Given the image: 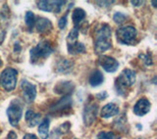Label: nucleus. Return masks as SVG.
Masks as SVG:
<instances>
[{
  "instance_id": "obj_1",
  "label": "nucleus",
  "mask_w": 157,
  "mask_h": 139,
  "mask_svg": "<svg viewBox=\"0 0 157 139\" xmlns=\"http://www.w3.org/2000/svg\"><path fill=\"white\" fill-rule=\"evenodd\" d=\"M93 42H94V44H93L94 51L98 54L105 52L106 50L111 48V28L109 24H99V27L95 29Z\"/></svg>"
},
{
  "instance_id": "obj_2",
  "label": "nucleus",
  "mask_w": 157,
  "mask_h": 139,
  "mask_svg": "<svg viewBox=\"0 0 157 139\" xmlns=\"http://www.w3.org/2000/svg\"><path fill=\"white\" fill-rule=\"evenodd\" d=\"M54 51L52 44L48 40H41L37 43L36 47L31 49L29 56H31V63L32 64H40L46 58H48Z\"/></svg>"
},
{
  "instance_id": "obj_3",
  "label": "nucleus",
  "mask_w": 157,
  "mask_h": 139,
  "mask_svg": "<svg viewBox=\"0 0 157 139\" xmlns=\"http://www.w3.org/2000/svg\"><path fill=\"white\" fill-rule=\"evenodd\" d=\"M136 82V73L130 69L123 70L120 76L115 81V87L119 95H125L127 89Z\"/></svg>"
},
{
  "instance_id": "obj_4",
  "label": "nucleus",
  "mask_w": 157,
  "mask_h": 139,
  "mask_svg": "<svg viewBox=\"0 0 157 139\" xmlns=\"http://www.w3.org/2000/svg\"><path fill=\"white\" fill-rule=\"evenodd\" d=\"M17 74L18 72L13 68H7L2 72L0 76V83L6 91L11 92L16 87Z\"/></svg>"
},
{
  "instance_id": "obj_5",
  "label": "nucleus",
  "mask_w": 157,
  "mask_h": 139,
  "mask_svg": "<svg viewBox=\"0 0 157 139\" xmlns=\"http://www.w3.org/2000/svg\"><path fill=\"white\" fill-rule=\"evenodd\" d=\"M136 29L132 26H126L118 28L116 31L117 40L121 44L134 45L135 38L136 37Z\"/></svg>"
},
{
  "instance_id": "obj_6",
  "label": "nucleus",
  "mask_w": 157,
  "mask_h": 139,
  "mask_svg": "<svg viewBox=\"0 0 157 139\" xmlns=\"http://www.w3.org/2000/svg\"><path fill=\"white\" fill-rule=\"evenodd\" d=\"M23 115V104L19 99L11 101L7 109V116L12 126H17Z\"/></svg>"
},
{
  "instance_id": "obj_7",
  "label": "nucleus",
  "mask_w": 157,
  "mask_h": 139,
  "mask_svg": "<svg viewBox=\"0 0 157 139\" xmlns=\"http://www.w3.org/2000/svg\"><path fill=\"white\" fill-rule=\"evenodd\" d=\"M98 112V106L94 102H90L83 108V113H82V118H83V123L86 126H91L94 122L96 115Z\"/></svg>"
},
{
  "instance_id": "obj_8",
  "label": "nucleus",
  "mask_w": 157,
  "mask_h": 139,
  "mask_svg": "<svg viewBox=\"0 0 157 139\" xmlns=\"http://www.w3.org/2000/svg\"><path fill=\"white\" fill-rule=\"evenodd\" d=\"M72 107V99L70 96H64L58 102L50 107V112L52 114H67Z\"/></svg>"
},
{
  "instance_id": "obj_9",
  "label": "nucleus",
  "mask_w": 157,
  "mask_h": 139,
  "mask_svg": "<svg viewBox=\"0 0 157 139\" xmlns=\"http://www.w3.org/2000/svg\"><path fill=\"white\" fill-rule=\"evenodd\" d=\"M21 89L24 95L25 101L28 103H32L36 97V87L32 82L28 81L27 79H22Z\"/></svg>"
},
{
  "instance_id": "obj_10",
  "label": "nucleus",
  "mask_w": 157,
  "mask_h": 139,
  "mask_svg": "<svg viewBox=\"0 0 157 139\" xmlns=\"http://www.w3.org/2000/svg\"><path fill=\"white\" fill-rule=\"evenodd\" d=\"M66 4V1H41L37 2V7L39 10H42L44 12H54L60 13L62 7Z\"/></svg>"
},
{
  "instance_id": "obj_11",
  "label": "nucleus",
  "mask_w": 157,
  "mask_h": 139,
  "mask_svg": "<svg viewBox=\"0 0 157 139\" xmlns=\"http://www.w3.org/2000/svg\"><path fill=\"white\" fill-rule=\"evenodd\" d=\"M98 63L107 73H115L119 68V63L115 58L102 55L98 59Z\"/></svg>"
},
{
  "instance_id": "obj_12",
  "label": "nucleus",
  "mask_w": 157,
  "mask_h": 139,
  "mask_svg": "<svg viewBox=\"0 0 157 139\" xmlns=\"http://www.w3.org/2000/svg\"><path fill=\"white\" fill-rule=\"evenodd\" d=\"M150 107H151V104L146 98H140V100L135 104L132 111H134L135 115L139 117H142L146 115V114L150 111Z\"/></svg>"
},
{
  "instance_id": "obj_13",
  "label": "nucleus",
  "mask_w": 157,
  "mask_h": 139,
  "mask_svg": "<svg viewBox=\"0 0 157 139\" xmlns=\"http://www.w3.org/2000/svg\"><path fill=\"white\" fill-rule=\"evenodd\" d=\"M34 27L36 28V32L39 33H46L52 31L53 26L51 22L49 21L47 18L44 17H38L36 19V23H34Z\"/></svg>"
},
{
  "instance_id": "obj_14",
  "label": "nucleus",
  "mask_w": 157,
  "mask_h": 139,
  "mask_svg": "<svg viewBox=\"0 0 157 139\" xmlns=\"http://www.w3.org/2000/svg\"><path fill=\"white\" fill-rule=\"evenodd\" d=\"M75 85L71 81H63L57 83V85L54 87V91L57 94H60L63 96H69L70 94H72Z\"/></svg>"
},
{
  "instance_id": "obj_15",
  "label": "nucleus",
  "mask_w": 157,
  "mask_h": 139,
  "mask_svg": "<svg viewBox=\"0 0 157 139\" xmlns=\"http://www.w3.org/2000/svg\"><path fill=\"white\" fill-rule=\"evenodd\" d=\"M119 114V107L114 103H108L103 106L100 111V116L103 118H109Z\"/></svg>"
},
{
  "instance_id": "obj_16",
  "label": "nucleus",
  "mask_w": 157,
  "mask_h": 139,
  "mask_svg": "<svg viewBox=\"0 0 157 139\" xmlns=\"http://www.w3.org/2000/svg\"><path fill=\"white\" fill-rule=\"evenodd\" d=\"M40 118H41L40 114L34 113L32 110H28L26 112V115H25V120H26L27 125L29 127H34L36 126H37Z\"/></svg>"
},
{
  "instance_id": "obj_17",
  "label": "nucleus",
  "mask_w": 157,
  "mask_h": 139,
  "mask_svg": "<svg viewBox=\"0 0 157 139\" xmlns=\"http://www.w3.org/2000/svg\"><path fill=\"white\" fill-rule=\"evenodd\" d=\"M86 11L82 8H76L75 10L73 11L72 14V20H73V23H74V26L75 28H78V26L82 23L83 20L86 19Z\"/></svg>"
},
{
  "instance_id": "obj_18",
  "label": "nucleus",
  "mask_w": 157,
  "mask_h": 139,
  "mask_svg": "<svg viewBox=\"0 0 157 139\" xmlns=\"http://www.w3.org/2000/svg\"><path fill=\"white\" fill-rule=\"evenodd\" d=\"M73 65H74L73 62L69 61L68 59H62V60H60L57 63V65L55 67L56 72L61 73H68L72 71Z\"/></svg>"
},
{
  "instance_id": "obj_19",
  "label": "nucleus",
  "mask_w": 157,
  "mask_h": 139,
  "mask_svg": "<svg viewBox=\"0 0 157 139\" xmlns=\"http://www.w3.org/2000/svg\"><path fill=\"white\" fill-rule=\"evenodd\" d=\"M67 48H68V52L72 54V55H76V54L86 52L85 45H83L82 42H78V41L67 43Z\"/></svg>"
},
{
  "instance_id": "obj_20",
  "label": "nucleus",
  "mask_w": 157,
  "mask_h": 139,
  "mask_svg": "<svg viewBox=\"0 0 157 139\" xmlns=\"http://www.w3.org/2000/svg\"><path fill=\"white\" fill-rule=\"evenodd\" d=\"M103 81H104V77H103L102 73L96 70V71H94L90 74V81H90V84L92 87H97L103 82Z\"/></svg>"
},
{
  "instance_id": "obj_21",
  "label": "nucleus",
  "mask_w": 157,
  "mask_h": 139,
  "mask_svg": "<svg viewBox=\"0 0 157 139\" xmlns=\"http://www.w3.org/2000/svg\"><path fill=\"white\" fill-rule=\"evenodd\" d=\"M49 125H50V121L48 118H45L41 122V123L38 126V133L39 136L42 139H47L48 138V133H49Z\"/></svg>"
},
{
  "instance_id": "obj_22",
  "label": "nucleus",
  "mask_w": 157,
  "mask_h": 139,
  "mask_svg": "<svg viewBox=\"0 0 157 139\" xmlns=\"http://www.w3.org/2000/svg\"><path fill=\"white\" fill-rule=\"evenodd\" d=\"M25 23H26L27 27L31 29L34 27V23H36V16L31 11H28L25 15Z\"/></svg>"
},
{
  "instance_id": "obj_23",
  "label": "nucleus",
  "mask_w": 157,
  "mask_h": 139,
  "mask_svg": "<svg viewBox=\"0 0 157 139\" xmlns=\"http://www.w3.org/2000/svg\"><path fill=\"white\" fill-rule=\"evenodd\" d=\"M97 139H121L112 131H101L97 134Z\"/></svg>"
},
{
  "instance_id": "obj_24",
  "label": "nucleus",
  "mask_w": 157,
  "mask_h": 139,
  "mask_svg": "<svg viewBox=\"0 0 157 139\" xmlns=\"http://www.w3.org/2000/svg\"><path fill=\"white\" fill-rule=\"evenodd\" d=\"M78 28H72V29H71V32H69V34H68L67 43L78 41Z\"/></svg>"
},
{
  "instance_id": "obj_25",
  "label": "nucleus",
  "mask_w": 157,
  "mask_h": 139,
  "mask_svg": "<svg viewBox=\"0 0 157 139\" xmlns=\"http://www.w3.org/2000/svg\"><path fill=\"white\" fill-rule=\"evenodd\" d=\"M126 19H127L126 15H124L121 12H116L114 14V16H113V20H114V22L116 24H119L124 23L126 21Z\"/></svg>"
},
{
  "instance_id": "obj_26",
  "label": "nucleus",
  "mask_w": 157,
  "mask_h": 139,
  "mask_svg": "<svg viewBox=\"0 0 157 139\" xmlns=\"http://www.w3.org/2000/svg\"><path fill=\"white\" fill-rule=\"evenodd\" d=\"M68 13H69V11H67V13L64 15V16L59 20V22H58V26H59V28H60L61 29H63V28H66V26H67V18H68Z\"/></svg>"
},
{
  "instance_id": "obj_27",
  "label": "nucleus",
  "mask_w": 157,
  "mask_h": 139,
  "mask_svg": "<svg viewBox=\"0 0 157 139\" xmlns=\"http://www.w3.org/2000/svg\"><path fill=\"white\" fill-rule=\"evenodd\" d=\"M5 36H6V29L3 27L2 22H0V43L3 42Z\"/></svg>"
},
{
  "instance_id": "obj_28",
  "label": "nucleus",
  "mask_w": 157,
  "mask_h": 139,
  "mask_svg": "<svg viewBox=\"0 0 157 139\" xmlns=\"http://www.w3.org/2000/svg\"><path fill=\"white\" fill-rule=\"evenodd\" d=\"M140 58L144 59V62L146 64L147 66L152 65V60H151V58H150V57H148V55H144V54H140Z\"/></svg>"
},
{
  "instance_id": "obj_29",
  "label": "nucleus",
  "mask_w": 157,
  "mask_h": 139,
  "mask_svg": "<svg viewBox=\"0 0 157 139\" xmlns=\"http://www.w3.org/2000/svg\"><path fill=\"white\" fill-rule=\"evenodd\" d=\"M108 96V94L106 91H102L101 93H98L96 94V98L97 99H99V100H104V99H106Z\"/></svg>"
},
{
  "instance_id": "obj_30",
  "label": "nucleus",
  "mask_w": 157,
  "mask_h": 139,
  "mask_svg": "<svg viewBox=\"0 0 157 139\" xmlns=\"http://www.w3.org/2000/svg\"><path fill=\"white\" fill-rule=\"evenodd\" d=\"M7 139H17V134H16V132L11 130L9 133H8V135H7Z\"/></svg>"
},
{
  "instance_id": "obj_31",
  "label": "nucleus",
  "mask_w": 157,
  "mask_h": 139,
  "mask_svg": "<svg viewBox=\"0 0 157 139\" xmlns=\"http://www.w3.org/2000/svg\"><path fill=\"white\" fill-rule=\"evenodd\" d=\"M23 139H37V137L34 134H32V133H27V134L23 137Z\"/></svg>"
},
{
  "instance_id": "obj_32",
  "label": "nucleus",
  "mask_w": 157,
  "mask_h": 139,
  "mask_svg": "<svg viewBox=\"0 0 157 139\" xmlns=\"http://www.w3.org/2000/svg\"><path fill=\"white\" fill-rule=\"evenodd\" d=\"M131 3L134 5V6H140L141 4H144V1H131Z\"/></svg>"
},
{
  "instance_id": "obj_33",
  "label": "nucleus",
  "mask_w": 157,
  "mask_h": 139,
  "mask_svg": "<svg viewBox=\"0 0 157 139\" xmlns=\"http://www.w3.org/2000/svg\"><path fill=\"white\" fill-rule=\"evenodd\" d=\"M152 4H153V7H156L155 4H156V1H152Z\"/></svg>"
},
{
  "instance_id": "obj_34",
  "label": "nucleus",
  "mask_w": 157,
  "mask_h": 139,
  "mask_svg": "<svg viewBox=\"0 0 157 139\" xmlns=\"http://www.w3.org/2000/svg\"><path fill=\"white\" fill-rule=\"evenodd\" d=\"M2 65V61H1V58H0V66Z\"/></svg>"
},
{
  "instance_id": "obj_35",
  "label": "nucleus",
  "mask_w": 157,
  "mask_h": 139,
  "mask_svg": "<svg viewBox=\"0 0 157 139\" xmlns=\"http://www.w3.org/2000/svg\"><path fill=\"white\" fill-rule=\"evenodd\" d=\"M0 134H1V130H0Z\"/></svg>"
},
{
  "instance_id": "obj_36",
  "label": "nucleus",
  "mask_w": 157,
  "mask_h": 139,
  "mask_svg": "<svg viewBox=\"0 0 157 139\" xmlns=\"http://www.w3.org/2000/svg\"><path fill=\"white\" fill-rule=\"evenodd\" d=\"M75 139H78V138H75Z\"/></svg>"
}]
</instances>
